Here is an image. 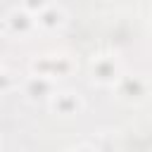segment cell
<instances>
[{"label":"cell","instance_id":"3","mask_svg":"<svg viewBox=\"0 0 152 152\" xmlns=\"http://www.w3.org/2000/svg\"><path fill=\"white\" fill-rule=\"evenodd\" d=\"M36 28H38L36 17L31 12H26L21 5L7 10L5 17H2V33L7 38H28Z\"/></svg>","mask_w":152,"mask_h":152},{"label":"cell","instance_id":"4","mask_svg":"<svg viewBox=\"0 0 152 152\" xmlns=\"http://www.w3.org/2000/svg\"><path fill=\"white\" fill-rule=\"evenodd\" d=\"M90 81L97 83V86H114L119 81V76L124 74L121 71V62L116 59V55H109V52H102V55H95L90 59Z\"/></svg>","mask_w":152,"mask_h":152},{"label":"cell","instance_id":"1","mask_svg":"<svg viewBox=\"0 0 152 152\" xmlns=\"http://www.w3.org/2000/svg\"><path fill=\"white\" fill-rule=\"evenodd\" d=\"M74 59L66 52H48V55H38L31 59L28 69L31 74H40V76H50V78H66L74 71Z\"/></svg>","mask_w":152,"mask_h":152},{"label":"cell","instance_id":"2","mask_svg":"<svg viewBox=\"0 0 152 152\" xmlns=\"http://www.w3.org/2000/svg\"><path fill=\"white\" fill-rule=\"evenodd\" d=\"M112 88H114L116 97L126 104H140L150 95V81L140 74H121Z\"/></svg>","mask_w":152,"mask_h":152},{"label":"cell","instance_id":"10","mask_svg":"<svg viewBox=\"0 0 152 152\" xmlns=\"http://www.w3.org/2000/svg\"><path fill=\"white\" fill-rule=\"evenodd\" d=\"M69 152H100L95 145H88V142H83V145H76V147H71Z\"/></svg>","mask_w":152,"mask_h":152},{"label":"cell","instance_id":"7","mask_svg":"<svg viewBox=\"0 0 152 152\" xmlns=\"http://www.w3.org/2000/svg\"><path fill=\"white\" fill-rule=\"evenodd\" d=\"M36 21H38V28H40V31H45V33H57V31H62V28L66 26L69 17H66V10H64L62 5L50 2V5L36 17Z\"/></svg>","mask_w":152,"mask_h":152},{"label":"cell","instance_id":"9","mask_svg":"<svg viewBox=\"0 0 152 152\" xmlns=\"http://www.w3.org/2000/svg\"><path fill=\"white\" fill-rule=\"evenodd\" d=\"M48 5H50V0H21V7H24L26 12H31L33 17H38Z\"/></svg>","mask_w":152,"mask_h":152},{"label":"cell","instance_id":"6","mask_svg":"<svg viewBox=\"0 0 152 152\" xmlns=\"http://www.w3.org/2000/svg\"><path fill=\"white\" fill-rule=\"evenodd\" d=\"M48 104H50L52 114H57L62 119H69V116H76L83 109V95L76 93V90H57Z\"/></svg>","mask_w":152,"mask_h":152},{"label":"cell","instance_id":"5","mask_svg":"<svg viewBox=\"0 0 152 152\" xmlns=\"http://www.w3.org/2000/svg\"><path fill=\"white\" fill-rule=\"evenodd\" d=\"M55 93H57V81L50 78V76L28 74L21 81V95L28 102H50Z\"/></svg>","mask_w":152,"mask_h":152},{"label":"cell","instance_id":"8","mask_svg":"<svg viewBox=\"0 0 152 152\" xmlns=\"http://www.w3.org/2000/svg\"><path fill=\"white\" fill-rule=\"evenodd\" d=\"M21 88V81H19V74H14L10 66H2L0 69V90L5 95H12L14 90Z\"/></svg>","mask_w":152,"mask_h":152}]
</instances>
